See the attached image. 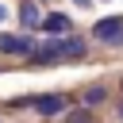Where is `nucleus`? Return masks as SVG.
<instances>
[{
	"label": "nucleus",
	"mask_w": 123,
	"mask_h": 123,
	"mask_svg": "<svg viewBox=\"0 0 123 123\" xmlns=\"http://www.w3.org/2000/svg\"><path fill=\"white\" fill-rule=\"evenodd\" d=\"M31 108L38 111V115H62V111H69V104H65V96L62 92H42V96H31Z\"/></svg>",
	"instance_id": "obj_2"
},
{
	"label": "nucleus",
	"mask_w": 123,
	"mask_h": 123,
	"mask_svg": "<svg viewBox=\"0 0 123 123\" xmlns=\"http://www.w3.org/2000/svg\"><path fill=\"white\" fill-rule=\"evenodd\" d=\"M31 62H35V65H54V62H62L58 38H46V42H38V46L31 50Z\"/></svg>",
	"instance_id": "obj_4"
},
{
	"label": "nucleus",
	"mask_w": 123,
	"mask_h": 123,
	"mask_svg": "<svg viewBox=\"0 0 123 123\" xmlns=\"http://www.w3.org/2000/svg\"><path fill=\"white\" fill-rule=\"evenodd\" d=\"M31 50H35V42H31V35H23V38H15V35H8V31H0V54H23V58H31Z\"/></svg>",
	"instance_id": "obj_3"
},
{
	"label": "nucleus",
	"mask_w": 123,
	"mask_h": 123,
	"mask_svg": "<svg viewBox=\"0 0 123 123\" xmlns=\"http://www.w3.org/2000/svg\"><path fill=\"white\" fill-rule=\"evenodd\" d=\"M19 23H23V31H38V27H42L38 0H23V4H19Z\"/></svg>",
	"instance_id": "obj_7"
},
{
	"label": "nucleus",
	"mask_w": 123,
	"mask_h": 123,
	"mask_svg": "<svg viewBox=\"0 0 123 123\" xmlns=\"http://www.w3.org/2000/svg\"><path fill=\"white\" fill-rule=\"evenodd\" d=\"M92 38L104 46H123V15H108L92 23Z\"/></svg>",
	"instance_id": "obj_1"
},
{
	"label": "nucleus",
	"mask_w": 123,
	"mask_h": 123,
	"mask_svg": "<svg viewBox=\"0 0 123 123\" xmlns=\"http://www.w3.org/2000/svg\"><path fill=\"white\" fill-rule=\"evenodd\" d=\"M119 119H123V104H119Z\"/></svg>",
	"instance_id": "obj_11"
},
{
	"label": "nucleus",
	"mask_w": 123,
	"mask_h": 123,
	"mask_svg": "<svg viewBox=\"0 0 123 123\" xmlns=\"http://www.w3.org/2000/svg\"><path fill=\"white\" fill-rule=\"evenodd\" d=\"M119 88H123V81H119Z\"/></svg>",
	"instance_id": "obj_13"
},
{
	"label": "nucleus",
	"mask_w": 123,
	"mask_h": 123,
	"mask_svg": "<svg viewBox=\"0 0 123 123\" xmlns=\"http://www.w3.org/2000/svg\"><path fill=\"white\" fill-rule=\"evenodd\" d=\"M0 19H4V8H0Z\"/></svg>",
	"instance_id": "obj_12"
},
{
	"label": "nucleus",
	"mask_w": 123,
	"mask_h": 123,
	"mask_svg": "<svg viewBox=\"0 0 123 123\" xmlns=\"http://www.w3.org/2000/svg\"><path fill=\"white\" fill-rule=\"evenodd\" d=\"M104 96H108V88H104V85H92V88H85V92H81V108H88V111H92L96 104H104Z\"/></svg>",
	"instance_id": "obj_8"
},
{
	"label": "nucleus",
	"mask_w": 123,
	"mask_h": 123,
	"mask_svg": "<svg viewBox=\"0 0 123 123\" xmlns=\"http://www.w3.org/2000/svg\"><path fill=\"white\" fill-rule=\"evenodd\" d=\"M65 123H96V115L88 108H69L65 111Z\"/></svg>",
	"instance_id": "obj_9"
},
{
	"label": "nucleus",
	"mask_w": 123,
	"mask_h": 123,
	"mask_svg": "<svg viewBox=\"0 0 123 123\" xmlns=\"http://www.w3.org/2000/svg\"><path fill=\"white\" fill-rule=\"evenodd\" d=\"M38 31H46V35H62V38H65V35L73 31V19L62 15V12H50V15H42V27H38Z\"/></svg>",
	"instance_id": "obj_5"
},
{
	"label": "nucleus",
	"mask_w": 123,
	"mask_h": 123,
	"mask_svg": "<svg viewBox=\"0 0 123 123\" xmlns=\"http://www.w3.org/2000/svg\"><path fill=\"white\" fill-rule=\"evenodd\" d=\"M58 50H62V62H81L85 58V38H77V35H65V38H58Z\"/></svg>",
	"instance_id": "obj_6"
},
{
	"label": "nucleus",
	"mask_w": 123,
	"mask_h": 123,
	"mask_svg": "<svg viewBox=\"0 0 123 123\" xmlns=\"http://www.w3.org/2000/svg\"><path fill=\"white\" fill-rule=\"evenodd\" d=\"M73 4H77V8H88V4H92V0H73Z\"/></svg>",
	"instance_id": "obj_10"
}]
</instances>
